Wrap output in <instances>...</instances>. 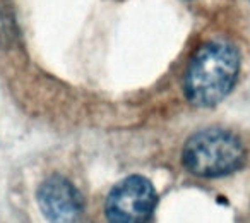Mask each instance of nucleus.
<instances>
[{"instance_id":"obj_1","label":"nucleus","mask_w":250,"mask_h":223,"mask_svg":"<svg viewBox=\"0 0 250 223\" xmlns=\"http://www.w3.org/2000/svg\"><path fill=\"white\" fill-rule=\"evenodd\" d=\"M240 70V53L226 40L202 45L188 64L185 94L195 107H214L233 89Z\"/></svg>"},{"instance_id":"obj_2","label":"nucleus","mask_w":250,"mask_h":223,"mask_svg":"<svg viewBox=\"0 0 250 223\" xmlns=\"http://www.w3.org/2000/svg\"><path fill=\"white\" fill-rule=\"evenodd\" d=\"M182 158L194 175L214 178L238 170L245 161V148L235 134L214 127L195 133L185 143Z\"/></svg>"},{"instance_id":"obj_3","label":"nucleus","mask_w":250,"mask_h":223,"mask_svg":"<svg viewBox=\"0 0 250 223\" xmlns=\"http://www.w3.org/2000/svg\"><path fill=\"white\" fill-rule=\"evenodd\" d=\"M156 201V191L146 177L129 175L110 191L104 211L110 223H147Z\"/></svg>"},{"instance_id":"obj_4","label":"nucleus","mask_w":250,"mask_h":223,"mask_svg":"<svg viewBox=\"0 0 250 223\" xmlns=\"http://www.w3.org/2000/svg\"><path fill=\"white\" fill-rule=\"evenodd\" d=\"M38 202L43 215L55 223H74L83 211V198L76 185L55 175L40 185Z\"/></svg>"}]
</instances>
